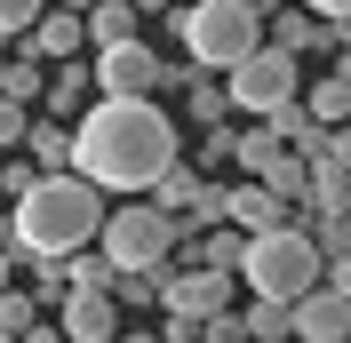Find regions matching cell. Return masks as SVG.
Returning a JSON list of instances; mask_svg holds the SVG:
<instances>
[{"mask_svg": "<svg viewBox=\"0 0 351 343\" xmlns=\"http://www.w3.org/2000/svg\"><path fill=\"white\" fill-rule=\"evenodd\" d=\"M168 160H184V144L152 96H88L72 120V176L96 192H152Z\"/></svg>", "mask_w": 351, "mask_h": 343, "instance_id": "obj_1", "label": "cell"}, {"mask_svg": "<svg viewBox=\"0 0 351 343\" xmlns=\"http://www.w3.org/2000/svg\"><path fill=\"white\" fill-rule=\"evenodd\" d=\"M8 224H16V263L72 256V248H88L96 224H104V192L80 184V176H32L16 200H8Z\"/></svg>", "mask_w": 351, "mask_h": 343, "instance_id": "obj_2", "label": "cell"}, {"mask_svg": "<svg viewBox=\"0 0 351 343\" xmlns=\"http://www.w3.org/2000/svg\"><path fill=\"white\" fill-rule=\"evenodd\" d=\"M160 24L184 40V64H199V72L240 64L247 48L263 40V16L247 8V0H184V8H168Z\"/></svg>", "mask_w": 351, "mask_h": 343, "instance_id": "obj_3", "label": "cell"}, {"mask_svg": "<svg viewBox=\"0 0 351 343\" xmlns=\"http://www.w3.org/2000/svg\"><path fill=\"white\" fill-rule=\"evenodd\" d=\"M319 248H311V232L304 224H280V232H247V248H240V287L247 296H271V303H295L304 287H319Z\"/></svg>", "mask_w": 351, "mask_h": 343, "instance_id": "obj_4", "label": "cell"}, {"mask_svg": "<svg viewBox=\"0 0 351 343\" xmlns=\"http://www.w3.org/2000/svg\"><path fill=\"white\" fill-rule=\"evenodd\" d=\"M96 256L112 272H160L176 256V215H160L152 200H128V208H104L96 224Z\"/></svg>", "mask_w": 351, "mask_h": 343, "instance_id": "obj_5", "label": "cell"}, {"mask_svg": "<svg viewBox=\"0 0 351 343\" xmlns=\"http://www.w3.org/2000/svg\"><path fill=\"white\" fill-rule=\"evenodd\" d=\"M295 88H304V56H287V48H271V40H256L240 64H223V96L240 112H256V120L271 104H287Z\"/></svg>", "mask_w": 351, "mask_h": 343, "instance_id": "obj_6", "label": "cell"}, {"mask_svg": "<svg viewBox=\"0 0 351 343\" xmlns=\"http://www.w3.org/2000/svg\"><path fill=\"white\" fill-rule=\"evenodd\" d=\"M232 287H240L232 272H208V263H176L168 256V272H160V311L216 320V311H232Z\"/></svg>", "mask_w": 351, "mask_h": 343, "instance_id": "obj_7", "label": "cell"}, {"mask_svg": "<svg viewBox=\"0 0 351 343\" xmlns=\"http://www.w3.org/2000/svg\"><path fill=\"white\" fill-rule=\"evenodd\" d=\"M96 96H152L160 88V48L152 40H112V48H96Z\"/></svg>", "mask_w": 351, "mask_h": 343, "instance_id": "obj_8", "label": "cell"}, {"mask_svg": "<svg viewBox=\"0 0 351 343\" xmlns=\"http://www.w3.org/2000/svg\"><path fill=\"white\" fill-rule=\"evenodd\" d=\"M56 335H64V343H112V335H120V303H112L104 287H64Z\"/></svg>", "mask_w": 351, "mask_h": 343, "instance_id": "obj_9", "label": "cell"}, {"mask_svg": "<svg viewBox=\"0 0 351 343\" xmlns=\"http://www.w3.org/2000/svg\"><path fill=\"white\" fill-rule=\"evenodd\" d=\"M263 40L287 48V56H311V48H351V32L343 24H319L311 8H295V0H280V8L263 16Z\"/></svg>", "mask_w": 351, "mask_h": 343, "instance_id": "obj_10", "label": "cell"}, {"mask_svg": "<svg viewBox=\"0 0 351 343\" xmlns=\"http://www.w3.org/2000/svg\"><path fill=\"white\" fill-rule=\"evenodd\" d=\"M16 40L32 48L40 64H64V56H80V48H88V32H80V8H40Z\"/></svg>", "mask_w": 351, "mask_h": 343, "instance_id": "obj_11", "label": "cell"}, {"mask_svg": "<svg viewBox=\"0 0 351 343\" xmlns=\"http://www.w3.org/2000/svg\"><path fill=\"white\" fill-rule=\"evenodd\" d=\"M223 224H232V232H280V224H295V208H287V200H271L256 176H247V184H232V192H223Z\"/></svg>", "mask_w": 351, "mask_h": 343, "instance_id": "obj_12", "label": "cell"}, {"mask_svg": "<svg viewBox=\"0 0 351 343\" xmlns=\"http://www.w3.org/2000/svg\"><path fill=\"white\" fill-rule=\"evenodd\" d=\"M96 96V80H88V64L80 56H64V64H48V80H40V104H48V120H80V104Z\"/></svg>", "mask_w": 351, "mask_h": 343, "instance_id": "obj_13", "label": "cell"}, {"mask_svg": "<svg viewBox=\"0 0 351 343\" xmlns=\"http://www.w3.org/2000/svg\"><path fill=\"white\" fill-rule=\"evenodd\" d=\"M80 32H88V48L144 40V8H136V0H88V8H80Z\"/></svg>", "mask_w": 351, "mask_h": 343, "instance_id": "obj_14", "label": "cell"}, {"mask_svg": "<svg viewBox=\"0 0 351 343\" xmlns=\"http://www.w3.org/2000/svg\"><path fill=\"white\" fill-rule=\"evenodd\" d=\"M40 80H48V64H40L24 40L0 48V96H8V104H40Z\"/></svg>", "mask_w": 351, "mask_h": 343, "instance_id": "obj_15", "label": "cell"}, {"mask_svg": "<svg viewBox=\"0 0 351 343\" xmlns=\"http://www.w3.org/2000/svg\"><path fill=\"white\" fill-rule=\"evenodd\" d=\"M295 104L319 120V128H343V112H351V72H328V80H304L295 88Z\"/></svg>", "mask_w": 351, "mask_h": 343, "instance_id": "obj_16", "label": "cell"}, {"mask_svg": "<svg viewBox=\"0 0 351 343\" xmlns=\"http://www.w3.org/2000/svg\"><path fill=\"white\" fill-rule=\"evenodd\" d=\"M24 152H32L40 176H72V128L64 120H32V128H24Z\"/></svg>", "mask_w": 351, "mask_h": 343, "instance_id": "obj_17", "label": "cell"}, {"mask_svg": "<svg viewBox=\"0 0 351 343\" xmlns=\"http://www.w3.org/2000/svg\"><path fill=\"white\" fill-rule=\"evenodd\" d=\"M263 128L280 136V144H287V152H295V160H304V152H311V144H319V136H328V128H319V120H311V112H304V104H295V96H287V104H271V112H263Z\"/></svg>", "mask_w": 351, "mask_h": 343, "instance_id": "obj_18", "label": "cell"}, {"mask_svg": "<svg viewBox=\"0 0 351 343\" xmlns=\"http://www.w3.org/2000/svg\"><path fill=\"white\" fill-rule=\"evenodd\" d=\"M240 343H287V303L247 296V311H240Z\"/></svg>", "mask_w": 351, "mask_h": 343, "instance_id": "obj_19", "label": "cell"}, {"mask_svg": "<svg viewBox=\"0 0 351 343\" xmlns=\"http://www.w3.org/2000/svg\"><path fill=\"white\" fill-rule=\"evenodd\" d=\"M256 184L271 200H287V208H304V160H295V152H271V160L256 168Z\"/></svg>", "mask_w": 351, "mask_h": 343, "instance_id": "obj_20", "label": "cell"}, {"mask_svg": "<svg viewBox=\"0 0 351 343\" xmlns=\"http://www.w3.org/2000/svg\"><path fill=\"white\" fill-rule=\"evenodd\" d=\"M184 112H192L199 128H216L223 112H232V96L216 88V72H199V64H192V80H184Z\"/></svg>", "mask_w": 351, "mask_h": 343, "instance_id": "obj_21", "label": "cell"}, {"mask_svg": "<svg viewBox=\"0 0 351 343\" xmlns=\"http://www.w3.org/2000/svg\"><path fill=\"white\" fill-rule=\"evenodd\" d=\"M311 248H319V256H351V208H311Z\"/></svg>", "mask_w": 351, "mask_h": 343, "instance_id": "obj_22", "label": "cell"}, {"mask_svg": "<svg viewBox=\"0 0 351 343\" xmlns=\"http://www.w3.org/2000/svg\"><path fill=\"white\" fill-rule=\"evenodd\" d=\"M160 272H168V263H160ZM160 272H112L104 296L120 303V311H144V303H160Z\"/></svg>", "mask_w": 351, "mask_h": 343, "instance_id": "obj_23", "label": "cell"}, {"mask_svg": "<svg viewBox=\"0 0 351 343\" xmlns=\"http://www.w3.org/2000/svg\"><path fill=\"white\" fill-rule=\"evenodd\" d=\"M24 296H32V311H56V303H64V263L32 256V287H24Z\"/></svg>", "mask_w": 351, "mask_h": 343, "instance_id": "obj_24", "label": "cell"}, {"mask_svg": "<svg viewBox=\"0 0 351 343\" xmlns=\"http://www.w3.org/2000/svg\"><path fill=\"white\" fill-rule=\"evenodd\" d=\"M271 152H287V144H280V136H271V128H263V120H256V128H247V136H232V160H240L247 176H256L263 160H271Z\"/></svg>", "mask_w": 351, "mask_h": 343, "instance_id": "obj_25", "label": "cell"}, {"mask_svg": "<svg viewBox=\"0 0 351 343\" xmlns=\"http://www.w3.org/2000/svg\"><path fill=\"white\" fill-rule=\"evenodd\" d=\"M32 320H40V311H32V296H24L16 279H8V287H0V335L16 343V335H24V327H32Z\"/></svg>", "mask_w": 351, "mask_h": 343, "instance_id": "obj_26", "label": "cell"}, {"mask_svg": "<svg viewBox=\"0 0 351 343\" xmlns=\"http://www.w3.org/2000/svg\"><path fill=\"white\" fill-rule=\"evenodd\" d=\"M40 8H48V0H0V48L16 40V32H24L32 16H40Z\"/></svg>", "mask_w": 351, "mask_h": 343, "instance_id": "obj_27", "label": "cell"}, {"mask_svg": "<svg viewBox=\"0 0 351 343\" xmlns=\"http://www.w3.org/2000/svg\"><path fill=\"white\" fill-rule=\"evenodd\" d=\"M24 128H32V104H8V96H0V152H16Z\"/></svg>", "mask_w": 351, "mask_h": 343, "instance_id": "obj_28", "label": "cell"}, {"mask_svg": "<svg viewBox=\"0 0 351 343\" xmlns=\"http://www.w3.org/2000/svg\"><path fill=\"white\" fill-rule=\"evenodd\" d=\"M232 136H240V128H223V120H216V128H208V144H199V160H192V168H199V176H208V168H223V160H232Z\"/></svg>", "mask_w": 351, "mask_h": 343, "instance_id": "obj_29", "label": "cell"}, {"mask_svg": "<svg viewBox=\"0 0 351 343\" xmlns=\"http://www.w3.org/2000/svg\"><path fill=\"white\" fill-rule=\"evenodd\" d=\"M32 176H40V168H32V160H16V152H8V160H0V192L16 200V192H24V184H32Z\"/></svg>", "mask_w": 351, "mask_h": 343, "instance_id": "obj_30", "label": "cell"}, {"mask_svg": "<svg viewBox=\"0 0 351 343\" xmlns=\"http://www.w3.org/2000/svg\"><path fill=\"white\" fill-rule=\"evenodd\" d=\"M295 8H311L319 24H343V32H351V0H295Z\"/></svg>", "mask_w": 351, "mask_h": 343, "instance_id": "obj_31", "label": "cell"}, {"mask_svg": "<svg viewBox=\"0 0 351 343\" xmlns=\"http://www.w3.org/2000/svg\"><path fill=\"white\" fill-rule=\"evenodd\" d=\"M168 343H199V320H184V311H168Z\"/></svg>", "mask_w": 351, "mask_h": 343, "instance_id": "obj_32", "label": "cell"}, {"mask_svg": "<svg viewBox=\"0 0 351 343\" xmlns=\"http://www.w3.org/2000/svg\"><path fill=\"white\" fill-rule=\"evenodd\" d=\"M16 343H64V335H56V320H32V327H24Z\"/></svg>", "mask_w": 351, "mask_h": 343, "instance_id": "obj_33", "label": "cell"}, {"mask_svg": "<svg viewBox=\"0 0 351 343\" xmlns=\"http://www.w3.org/2000/svg\"><path fill=\"white\" fill-rule=\"evenodd\" d=\"M136 8H144V16H168V8H176V0H136Z\"/></svg>", "mask_w": 351, "mask_h": 343, "instance_id": "obj_34", "label": "cell"}, {"mask_svg": "<svg viewBox=\"0 0 351 343\" xmlns=\"http://www.w3.org/2000/svg\"><path fill=\"white\" fill-rule=\"evenodd\" d=\"M112 343H160V335H112Z\"/></svg>", "mask_w": 351, "mask_h": 343, "instance_id": "obj_35", "label": "cell"}, {"mask_svg": "<svg viewBox=\"0 0 351 343\" xmlns=\"http://www.w3.org/2000/svg\"><path fill=\"white\" fill-rule=\"evenodd\" d=\"M8 272H16V263H8V256H0V287H8Z\"/></svg>", "mask_w": 351, "mask_h": 343, "instance_id": "obj_36", "label": "cell"}, {"mask_svg": "<svg viewBox=\"0 0 351 343\" xmlns=\"http://www.w3.org/2000/svg\"><path fill=\"white\" fill-rule=\"evenodd\" d=\"M56 8H88V0H56Z\"/></svg>", "mask_w": 351, "mask_h": 343, "instance_id": "obj_37", "label": "cell"}, {"mask_svg": "<svg viewBox=\"0 0 351 343\" xmlns=\"http://www.w3.org/2000/svg\"><path fill=\"white\" fill-rule=\"evenodd\" d=\"M0 160H8V152H0Z\"/></svg>", "mask_w": 351, "mask_h": 343, "instance_id": "obj_38", "label": "cell"}, {"mask_svg": "<svg viewBox=\"0 0 351 343\" xmlns=\"http://www.w3.org/2000/svg\"><path fill=\"white\" fill-rule=\"evenodd\" d=\"M0 343H8V335H0Z\"/></svg>", "mask_w": 351, "mask_h": 343, "instance_id": "obj_39", "label": "cell"}, {"mask_svg": "<svg viewBox=\"0 0 351 343\" xmlns=\"http://www.w3.org/2000/svg\"><path fill=\"white\" fill-rule=\"evenodd\" d=\"M199 343H208V335H199Z\"/></svg>", "mask_w": 351, "mask_h": 343, "instance_id": "obj_40", "label": "cell"}]
</instances>
